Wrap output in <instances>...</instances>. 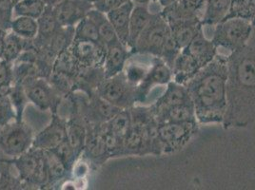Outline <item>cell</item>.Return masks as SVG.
Masks as SVG:
<instances>
[{
  "label": "cell",
  "instance_id": "4316f807",
  "mask_svg": "<svg viewBox=\"0 0 255 190\" xmlns=\"http://www.w3.org/2000/svg\"><path fill=\"white\" fill-rule=\"evenodd\" d=\"M131 112L129 108H122L110 121L106 122L109 128L119 137L124 139L131 126Z\"/></svg>",
  "mask_w": 255,
  "mask_h": 190
},
{
  "label": "cell",
  "instance_id": "836d02e7",
  "mask_svg": "<svg viewBox=\"0 0 255 190\" xmlns=\"http://www.w3.org/2000/svg\"><path fill=\"white\" fill-rule=\"evenodd\" d=\"M241 17L251 21L250 0H232L231 10L226 18Z\"/></svg>",
  "mask_w": 255,
  "mask_h": 190
},
{
  "label": "cell",
  "instance_id": "7c38bea8",
  "mask_svg": "<svg viewBox=\"0 0 255 190\" xmlns=\"http://www.w3.org/2000/svg\"><path fill=\"white\" fill-rule=\"evenodd\" d=\"M190 102L192 101L187 87L172 80L167 85L165 93L160 96L150 107L152 112L155 114L171 106H178Z\"/></svg>",
  "mask_w": 255,
  "mask_h": 190
},
{
  "label": "cell",
  "instance_id": "5bb4252c",
  "mask_svg": "<svg viewBox=\"0 0 255 190\" xmlns=\"http://www.w3.org/2000/svg\"><path fill=\"white\" fill-rule=\"evenodd\" d=\"M67 139V126L60 120L54 119L52 124L35 137L33 147L41 150H53Z\"/></svg>",
  "mask_w": 255,
  "mask_h": 190
},
{
  "label": "cell",
  "instance_id": "8992f818",
  "mask_svg": "<svg viewBox=\"0 0 255 190\" xmlns=\"http://www.w3.org/2000/svg\"><path fill=\"white\" fill-rule=\"evenodd\" d=\"M32 142L31 133L21 125L8 126L0 132V148L10 156H21Z\"/></svg>",
  "mask_w": 255,
  "mask_h": 190
},
{
  "label": "cell",
  "instance_id": "30bf717a",
  "mask_svg": "<svg viewBox=\"0 0 255 190\" xmlns=\"http://www.w3.org/2000/svg\"><path fill=\"white\" fill-rule=\"evenodd\" d=\"M206 0H176L162 8L160 13L167 21L200 18L202 20Z\"/></svg>",
  "mask_w": 255,
  "mask_h": 190
},
{
  "label": "cell",
  "instance_id": "7a4b0ae2",
  "mask_svg": "<svg viewBox=\"0 0 255 190\" xmlns=\"http://www.w3.org/2000/svg\"><path fill=\"white\" fill-rule=\"evenodd\" d=\"M252 22L241 17L226 18L214 26L212 41L231 54L246 47L253 32Z\"/></svg>",
  "mask_w": 255,
  "mask_h": 190
},
{
  "label": "cell",
  "instance_id": "3957f363",
  "mask_svg": "<svg viewBox=\"0 0 255 190\" xmlns=\"http://www.w3.org/2000/svg\"><path fill=\"white\" fill-rule=\"evenodd\" d=\"M171 36L170 25L159 12H153L149 24L139 36L131 53L161 57L165 44Z\"/></svg>",
  "mask_w": 255,
  "mask_h": 190
},
{
  "label": "cell",
  "instance_id": "484cf974",
  "mask_svg": "<svg viewBox=\"0 0 255 190\" xmlns=\"http://www.w3.org/2000/svg\"><path fill=\"white\" fill-rule=\"evenodd\" d=\"M150 65L151 62L149 65H146L136 61H127L123 70V74L128 83L136 89V87L141 84L143 80L146 78L147 74L149 73Z\"/></svg>",
  "mask_w": 255,
  "mask_h": 190
},
{
  "label": "cell",
  "instance_id": "44dd1931",
  "mask_svg": "<svg viewBox=\"0 0 255 190\" xmlns=\"http://www.w3.org/2000/svg\"><path fill=\"white\" fill-rule=\"evenodd\" d=\"M88 14L96 21L100 40L106 46V48L108 46L120 42L114 27L107 18L106 13L101 12L95 8V10H90Z\"/></svg>",
  "mask_w": 255,
  "mask_h": 190
},
{
  "label": "cell",
  "instance_id": "d4e9b609",
  "mask_svg": "<svg viewBox=\"0 0 255 190\" xmlns=\"http://www.w3.org/2000/svg\"><path fill=\"white\" fill-rule=\"evenodd\" d=\"M75 40H88V41L102 43L100 40L96 21L88 13L76 24L75 30Z\"/></svg>",
  "mask_w": 255,
  "mask_h": 190
},
{
  "label": "cell",
  "instance_id": "9a60e30c",
  "mask_svg": "<svg viewBox=\"0 0 255 190\" xmlns=\"http://www.w3.org/2000/svg\"><path fill=\"white\" fill-rule=\"evenodd\" d=\"M133 7L134 3L131 0H128L123 5L106 13L107 18L114 27L120 42L125 45L127 48L128 43L129 20Z\"/></svg>",
  "mask_w": 255,
  "mask_h": 190
},
{
  "label": "cell",
  "instance_id": "4fadbf2b",
  "mask_svg": "<svg viewBox=\"0 0 255 190\" xmlns=\"http://www.w3.org/2000/svg\"><path fill=\"white\" fill-rule=\"evenodd\" d=\"M168 23L172 37L181 50L203 32V24L200 18L170 20Z\"/></svg>",
  "mask_w": 255,
  "mask_h": 190
},
{
  "label": "cell",
  "instance_id": "6da1fadb",
  "mask_svg": "<svg viewBox=\"0 0 255 190\" xmlns=\"http://www.w3.org/2000/svg\"><path fill=\"white\" fill-rule=\"evenodd\" d=\"M228 57L216 55L185 86L198 124L223 123L228 109Z\"/></svg>",
  "mask_w": 255,
  "mask_h": 190
},
{
  "label": "cell",
  "instance_id": "83f0119b",
  "mask_svg": "<svg viewBox=\"0 0 255 190\" xmlns=\"http://www.w3.org/2000/svg\"><path fill=\"white\" fill-rule=\"evenodd\" d=\"M43 155L48 178L50 180L61 179L68 170L62 160L56 155L53 150H43Z\"/></svg>",
  "mask_w": 255,
  "mask_h": 190
},
{
  "label": "cell",
  "instance_id": "e575fe53",
  "mask_svg": "<svg viewBox=\"0 0 255 190\" xmlns=\"http://www.w3.org/2000/svg\"><path fill=\"white\" fill-rule=\"evenodd\" d=\"M128 0H97L94 4V7L96 10L107 13L117 7L123 5Z\"/></svg>",
  "mask_w": 255,
  "mask_h": 190
},
{
  "label": "cell",
  "instance_id": "ba28073f",
  "mask_svg": "<svg viewBox=\"0 0 255 190\" xmlns=\"http://www.w3.org/2000/svg\"><path fill=\"white\" fill-rule=\"evenodd\" d=\"M88 0H59L53 7V14L60 27H72L92 10Z\"/></svg>",
  "mask_w": 255,
  "mask_h": 190
},
{
  "label": "cell",
  "instance_id": "1f68e13d",
  "mask_svg": "<svg viewBox=\"0 0 255 190\" xmlns=\"http://www.w3.org/2000/svg\"><path fill=\"white\" fill-rule=\"evenodd\" d=\"M85 147L88 148L89 153L95 158L102 157L105 154H108L105 141L100 130L89 139L87 138Z\"/></svg>",
  "mask_w": 255,
  "mask_h": 190
},
{
  "label": "cell",
  "instance_id": "e0dca14e",
  "mask_svg": "<svg viewBox=\"0 0 255 190\" xmlns=\"http://www.w3.org/2000/svg\"><path fill=\"white\" fill-rule=\"evenodd\" d=\"M151 11H149V6L135 5L130 14L129 28H128V50L131 51L138 40L139 36L145 30L149 20L152 16Z\"/></svg>",
  "mask_w": 255,
  "mask_h": 190
},
{
  "label": "cell",
  "instance_id": "f6af8a7d",
  "mask_svg": "<svg viewBox=\"0 0 255 190\" xmlns=\"http://www.w3.org/2000/svg\"><path fill=\"white\" fill-rule=\"evenodd\" d=\"M156 1H157V0H151V2H154V3H156Z\"/></svg>",
  "mask_w": 255,
  "mask_h": 190
},
{
  "label": "cell",
  "instance_id": "4dcf8cb0",
  "mask_svg": "<svg viewBox=\"0 0 255 190\" xmlns=\"http://www.w3.org/2000/svg\"><path fill=\"white\" fill-rule=\"evenodd\" d=\"M37 22L39 27L38 33L45 36L53 34L55 30V27L59 26L53 14V6L51 7V5H47L42 15L37 19Z\"/></svg>",
  "mask_w": 255,
  "mask_h": 190
},
{
  "label": "cell",
  "instance_id": "5b68a950",
  "mask_svg": "<svg viewBox=\"0 0 255 190\" xmlns=\"http://www.w3.org/2000/svg\"><path fill=\"white\" fill-rule=\"evenodd\" d=\"M99 96L120 108H129L136 102L135 88L128 83L123 72L105 79L99 89Z\"/></svg>",
  "mask_w": 255,
  "mask_h": 190
},
{
  "label": "cell",
  "instance_id": "cb8c5ba5",
  "mask_svg": "<svg viewBox=\"0 0 255 190\" xmlns=\"http://www.w3.org/2000/svg\"><path fill=\"white\" fill-rule=\"evenodd\" d=\"M11 27L13 33L26 39L34 38L39 31L37 19L29 16H16L11 21Z\"/></svg>",
  "mask_w": 255,
  "mask_h": 190
},
{
  "label": "cell",
  "instance_id": "52a82bcc",
  "mask_svg": "<svg viewBox=\"0 0 255 190\" xmlns=\"http://www.w3.org/2000/svg\"><path fill=\"white\" fill-rule=\"evenodd\" d=\"M172 80V70L161 58L153 56L146 78L135 89L136 102L145 101L154 87L168 85Z\"/></svg>",
  "mask_w": 255,
  "mask_h": 190
},
{
  "label": "cell",
  "instance_id": "7402d4cb",
  "mask_svg": "<svg viewBox=\"0 0 255 190\" xmlns=\"http://www.w3.org/2000/svg\"><path fill=\"white\" fill-rule=\"evenodd\" d=\"M27 96L35 106L47 109L52 105V92L43 80H35L29 85Z\"/></svg>",
  "mask_w": 255,
  "mask_h": 190
},
{
  "label": "cell",
  "instance_id": "ac0fdd59",
  "mask_svg": "<svg viewBox=\"0 0 255 190\" xmlns=\"http://www.w3.org/2000/svg\"><path fill=\"white\" fill-rule=\"evenodd\" d=\"M18 168L22 176L26 179L42 181L48 178L44 155L36 156V154H22L18 160Z\"/></svg>",
  "mask_w": 255,
  "mask_h": 190
},
{
  "label": "cell",
  "instance_id": "d6986e66",
  "mask_svg": "<svg viewBox=\"0 0 255 190\" xmlns=\"http://www.w3.org/2000/svg\"><path fill=\"white\" fill-rule=\"evenodd\" d=\"M154 115L158 123H198L192 102L171 106Z\"/></svg>",
  "mask_w": 255,
  "mask_h": 190
},
{
  "label": "cell",
  "instance_id": "603a6c76",
  "mask_svg": "<svg viewBox=\"0 0 255 190\" xmlns=\"http://www.w3.org/2000/svg\"><path fill=\"white\" fill-rule=\"evenodd\" d=\"M47 7L44 0H20L13 5L12 13L15 16H29L38 19Z\"/></svg>",
  "mask_w": 255,
  "mask_h": 190
},
{
  "label": "cell",
  "instance_id": "ffe728a7",
  "mask_svg": "<svg viewBox=\"0 0 255 190\" xmlns=\"http://www.w3.org/2000/svg\"><path fill=\"white\" fill-rule=\"evenodd\" d=\"M232 0H206L202 16L203 27H214L223 21L231 10Z\"/></svg>",
  "mask_w": 255,
  "mask_h": 190
},
{
  "label": "cell",
  "instance_id": "9c48e42d",
  "mask_svg": "<svg viewBox=\"0 0 255 190\" xmlns=\"http://www.w3.org/2000/svg\"><path fill=\"white\" fill-rule=\"evenodd\" d=\"M181 52L185 53L194 66L200 71L205 66L211 63L217 53V48L212 39H209L200 32L188 46L183 48Z\"/></svg>",
  "mask_w": 255,
  "mask_h": 190
},
{
  "label": "cell",
  "instance_id": "8d00e7d4",
  "mask_svg": "<svg viewBox=\"0 0 255 190\" xmlns=\"http://www.w3.org/2000/svg\"><path fill=\"white\" fill-rule=\"evenodd\" d=\"M89 170H90L89 165L84 161H80L74 165V169H73L74 177L77 181H82L89 173Z\"/></svg>",
  "mask_w": 255,
  "mask_h": 190
},
{
  "label": "cell",
  "instance_id": "8fae6325",
  "mask_svg": "<svg viewBox=\"0 0 255 190\" xmlns=\"http://www.w3.org/2000/svg\"><path fill=\"white\" fill-rule=\"evenodd\" d=\"M106 46L102 43L74 40L71 51L76 60L87 66H101L106 56Z\"/></svg>",
  "mask_w": 255,
  "mask_h": 190
},
{
  "label": "cell",
  "instance_id": "b9f144b4",
  "mask_svg": "<svg viewBox=\"0 0 255 190\" xmlns=\"http://www.w3.org/2000/svg\"><path fill=\"white\" fill-rule=\"evenodd\" d=\"M76 185L74 182H67L65 185H64V190H75L76 188Z\"/></svg>",
  "mask_w": 255,
  "mask_h": 190
},
{
  "label": "cell",
  "instance_id": "2e32d148",
  "mask_svg": "<svg viewBox=\"0 0 255 190\" xmlns=\"http://www.w3.org/2000/svg\"><path fill=\"white\" fill-rule=\"evenodd\" d=\"M128 60V48L121 42L108 46L104 60V77L111 78L123 72Z\"/></svg>",
  "mask_w": 255,
  "mask_h": 190
},
{
  "label": "cell",
  "instance_id": "d590c367",
  "mask_svg": "<svg viewBox=\"0 0 255 190\" xmlns=\"http://www.w3.org/2000/svg\"><path fill=\"white\" fill-rule=\"evenodd\" d=\"M11 81V71L9 62L0 60V89L8 87Z\"/></svg>",
  "mask_w": 255,
  "mask_h": 190
},
{
  "label": "cell",
  "instance_id": "f546056e",
  "mask_svg": "<svg viewBox=\"0 0 255 190\" xmlns=\"http://www.w3.org/2000/svg\"><path fill=\"white\" fill-rule=\"evenodd\" d=\"M20 38L15 33H10L5 36L3 40L2 59L11 62L14 60L21 53L22 45Z\"/></svg>",
  "mask_w": 255,
  "mask_h": 190
},
{
  "label": "cell",
  "instance_id": "60d3db41",
  "mask_svg": "<svg viewBox=\"0 0 255 190\" xmlns=\"http://www.w3.org/2000/svg\"><path fill=\"white\" fill-rule=\"evenodd\" d=\"M135 5H144V6H149L151 2V0H131Z\"/></svg>",
  "mask_w": 255,
  "mask_h": 190
},
{
  "label": "cell",
  "instance_id": "277c9868",
  "mask_svg": "<svg viewBox=\"0 0 255 190\" xmlns=\"http://www.w3.org/2000/svg\"><path fill=\"white\" fill-rule=\"evenodd\" d=\"M198 123H158V136L163 153H172L184 148L196 133Z\"/></svg>",
  "mask_w": 255,
  "mask_h": 190
},
{
  "label": "cell",
  "instance_id": "f1b7e54d",
  "mask_svg": "<svg viewBox=\"0 0 255 190\" xmlns=\"http://www.w3.org/2000/svg\"><path fill=\"white\" fill-rule=\"evenodd\" d=\"M67 140L75 149L76 156L85 147L87 134L85 128L78 123L73 122L67 126Z\"/></svg>",
  "mask_w": 255,
  "mask_h": 190
},
{
  "label": "cell",
  "instance_id": "d6a6232c",
  "mask_svg": "<svg viewBox=\"0 0 255 190\" xmlns=\"http://www.w3.org/2000/svg\"><path fill=\"white\" fill-rule=\"evenodd\" d=\"M56 155L62 160L66 168L69 169L75 164V159L76 157L75 149L70 145L68 140L66 139L63 143H61L58 147L53 149Z\"/></svg>",
  "mask_w": 255,
  "mask_h": 190
},
{
  "label": "cell",
  "instance_id": "7bdbcfd3",
  "mask_svg": "<svg viewBox=\"0 0 255 190\" xmlns=\"http://www.w3.org/2000/svg\"><path fill=\"white\" fill-rule=\"evenodd\" d=\"M88 1H89V2H91V3H92V4H93V5H94V4H95V3H96V1H97V0H88Z\"/></svg>",
  "mask_w": 255,
  "mask_h": 190
},
{
  "label": "cell",
  "instance_id": "f35d334b",
  "mask_svg": "<svg viewBox=\"0 0 255 190\" xmlns=\"http://www.w3.org/2000/svg\"><path fill=\"white\" fill-rule=\"evenodd\" d=\"M250 11H251V22L255 26V0H250Z\"/></svg>",
  "mask_w": 255,
  "mask_h": 190
},
{
  "label": "cell",
  "instance_id": "ab89813d",
  "mask_svg": "<svg viewBox=\"0 0 255 190\" xmlns=\"http://www.w3.org/2000/svg\"><path fill=\"white\" fill-rule=\"evenodd\" d=\"M174 1H176V0H157L156 3H158L162 8H164V7L169 6L170 4H171Z\"/></svg>",
  "mask_w": 255,
  "mask_h": 190
},
{
  "label": "cell",
  "instance_id": "ee69618b",
  "mask_svg": "<svg viewBox=\"0 0 255 190\" xmlns=\"http://www.w3.org/2000/svg\"><path fill=\"white\" fill-rule=\"evenodd\" d=\"M18 1H20V0H12V2H13V5H14L15 3H17Z\"/></svg>",
  "mask_w": 255,
  "mask_h": 190
},
{
  "label": "cell",
  "instance_id": "74e56055",
  "mask_svg": "<svg viewBox=\"0 0 255 190\" xmlns=\"http://www.w3.org/2000/svg\"><path fill=\"white\" fill-rule=\"evenodd\" d=\"M13 2L12 0H0V15L7 16L12 13Z\"/></svg>",
  "mask_w": 255,
  "mask_h": 190
}]
</instances>
